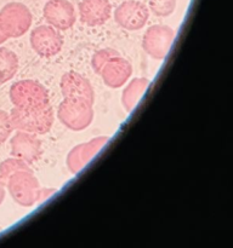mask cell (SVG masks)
<instances>
[{
	"instance_id": "cell-1",
	"label": "cell",
	"mask_w": 233,
	"mask_h": 248,
	"mask_svg": "<svg viewBox=\"0 0 233 248\" xmlns=\"http://www.w3.org/2000/svg\"><path fill=\"white\" fill-rule=\"evenodd\" d=\"M14 130L24 131L33 135H46L52 128L55 115L52 107H35V108H12L10 113Z\"/></svg>"
},
{
	"instance_id": "cell-2",
	"label": "cell",
	"mask_w": 233,
	"mask_h": 248,
	"mask_svg": "<svg viewBox=\"0 0 233 248\" xmlns=\"http://www.w3.org/2000/svg\"><path fill=\"white\" fill-rule=\"evenodd\" d=\"M10 101L15 108L27 109L50 106L48 89L35 80H19L12 84L9 91Z\"/></svg>"
},
{
	"instance_id": "cell-3",
	"label": "cell",
	"mask_w": 233,
	"mask_h": 248,
	"mask_svg": "<svg viewBox=\"0 0 233 248\" xmlns=\"http://www.w3.org/2000/svg\"><path fill=\"white\" fill-rule=\"evenodd\" d=\"M61 124L72 131H83L94 120V104L84 99L65 98L57 110Z\"/></svg>"
},
{
	"instance_id": "cell-4",
	"label": "cell",
	"mask_w": 233,
	"mask_h": 248,
	"mask_svg": "<svg viewBox=\"0 0 233 248\" xmlns=\"http://www.w3.org/2000/svg\"><path fill=\"white\" fill-rule=\"evenodd\" d=\"M33 16L28 7L22 2H9L0 10V26L10 38H19L29 31Z\"/></svg>"
},
{
	"instance_id": "cell-5",
	"label": "cell",
	"mask_w": 233,
	"mask_h": 248,
	"mask_svg": "<svg viewBox=\"0 0 233 248\" xmlns=\"http://www.w3.org/2000/svg\"><path fill=\"white\" fill-rule=\"evenodd\" d=\"M5 184L11 198L19 206L32 207L36 203V195L40 186L32 170H23L11 174Z\"/></svg>"
},
{
	"instance_id": "cell-6",
	"label": "cell",
	"mask_w": 233,
	"mask_h": 248,
	"mask_svg": "<svg viewBox=\"0 0 233 248\" xmlns=\"http://www.w3.org/2000/svg\"><path fill=\"white\" fill-rule=\"evenodd\" d=\"M174 29L164 24H155L146 31L142 39V47L148 56L154 60L166 58L175 40Z\"/></svg>"
},
{
	"instance_id": "cell-7",
	"label": "cell",
	"mask_w": 233,
	"mask_h": 248,
	"mask_svg": "<svg viewBox=\"0 0 233 248\" xmlns=\"http://www.w3.org/2000/svg\"><path fill=\"white\" fill-rule=\"evenodd\" d=\"M29 40L36 55L43 58L55 57L63 47V38L60 34V31L49 24H43L34 28Z\"/></svg>"
},
{
	"instance_id": "cell-8",
	"label": "cell",
	"mask_w": 233,
	"mask_h": 248,
	"mask_svg": "<svg viewBox=\"0 0 233 248\" xmlns=\"http://www.w3.org/2000/svg\"><path fill=\"white\" fill-rule=\"evenodd\" d=\"M150 18V10L143 2L128 0L119 5L114 11V19L126 31H140Z\"/></svg>"
},
{
	"instance_id": "cell-9",
	"label": "cell",
	"mask_w": 233,
	"mask_h": 248,
	"mask_svg": "<svg viewBox=\"0 0 233 248\" xmlns=\"http://www.w3.org/2000/svg\"><path fill=\"white\" fill-rule=\"evenodd\" d=\"M108 140L109 138L107 136H99V137L90 140L89 142L75 145L68 153L67 159H66V165H67L70 173H79L101 152V149L108 143Z\"/></svg>"
},
{
	"instance_id": "cell-10",
	"label": "cell",
	"mask_w": 233,
	"mask_h": 248,
	"mask_svg": "<svg viewBox=\"0 0 233 248\" xmlns=\"http://www.w3.org/2000/svg\"><path fill=\"white\" fill-rule=\"evenodd\" d=\"M43 14L46 23L57 31H68L77 21L74 6L68 0H49Z\"/></svg>"
},
{
	"instance_id": "cell-11",
	"label": "cell",
	"mask_w": 233,
	"mask_h": 248,
	"mask_svg": "<svg viewBox=\"0 0 233 248\" xmlns=\"http://www.w3.org/2000/svg\"><path fill=\"white\" fill-rule=\"evenodd\" d=\"M11 144V155L14 157L22 160L26 164H35L43 155L41 142L36 135L17 131L10 140Z\"/></svg>"
},
{
	"instance_id": "cell-12",
	"label": "cell",
	"mask_w": 233,
	"mask_h": 248,
	"mask_svg": "<svg viewBox=\"0 0 233 248\" xmlns=\"http://www.w3.org/2000/svg\"><path fill=\"white\" fill-rule=\"evenodd\" d=\"M60 87L65 98L84 99L91 104L95 103V91L91 82L79 73H65L61 78Z\"/></svg>"
},
{
	"instance_id": "cell-13",
	"label": "cell",
	"mask_w": 233,
	"mask_h": 248,
	"mask_svg": "<svg viewBox=\"0 0 233 248\" xmlns=\"http://www.w3.org/2000/svg\"><path fill=\"white\" fill-rule=\"evenodd\" d=\"M99 75H101L104 85L111 89H119L126 84L133 75V65L126 58L120 55L107 61L101 68Z\"/></svg>"
},
{
	"instance_id": "cell-14",
	"label": "cell",
	"mask_w": 233,
	"mask_h": 248,
	"mask_svg": "<svg viewBox=\"0 0 233 248\" xmlns=\"http://www.w3.org/2000/svg\"><path fill=\"white\" fill-rule=\"evenodd\" d=\"M112 15L109 0H82L79 2L80 21L89 27H99L106 23Z\"/></svg>"
},
{
	"instance_id": "cell-15",
	"label": "cell",
	"mask_w": 233,
	"mask_h": 248,
	"mask_svg": "<svg viewBox=\"0 0 233 248\" xmlns=\"http://www.w3.org/2000/svg\"><path fill=\"white\" fill-rule=\"evenodd\" d=\"M150 81L147 78H135L124 89L121 94V104L126 113H131L137 107L138 102L150 87Z\"/></svg>"
},
{
	"instance_id": "cell-16",
	"label": "cell",
	"mask_w": 233,
	"mask_h": 248,
	"mask_svg": "<svg viewBox=\"0 0 233 248\" xmlns=\"http://www.w3.org/2000/svg\"><path fill=\"white\" fill-rule=\"evenodd\" d=\"M19 61L16 53L10 48L0 47V85L5 84L16 75Z\"/></svg>"
},
{
	"instance_id": "cell-17",
	"label": "cell",
	"mask_w": 233,
	"mask_h": 248,
	"mask_svg": "<svg viewBox=\"0 0 233 248\" xmlns=\"http://www.w3.org/2000/svg\"><path fill=\"white\" fill-rule=\"evenodd\" d=\"M23 170H32L28 164H26L22 160L17 159V157H9V159L4 160L0 164V178L4 182L9 178L11 174L16 173L18 171H23Z\"/></svg>"
},
{
	"instance_id": "cell-18",
	"label": "cell",
	"mask_w": 233,
	"mask_h": 248,
	"mask_svg": "<svg viewBox=\"0 0 233 248\" xmlns=\"http://www.w3.org/2000/svg\"><path fill=\"white\" fill-rule=\"evenodd\" d=\"M150 9L155 16L167 17L174 14L176 0H150Z\"/></svg>"
},
{
	"instance_id": "cell-19",
	"label": "cell",
	"mask_w": 233,
	"mask_h": 248,
	"mask_svg": "<svg viewBox=\"0 0 233 248\" xmlns=\"http://www.w3.org/2000/svg\"><path fill=\"white\" fill-rule=\"evenodd\" d=\"M119 55H120V53L112 47L101 48V50L97 51V52L92 56V60H91V65L94 72L96 73V74H99L101 68L106 64L107 61H109L111 58L116 57V56H119Z\"/></svg>"
},
{
	"instance_id": "cell-20",
	"label": "cell",
	"mask_w": 233,
	"mask_h": 248,
	"mask_svg": "<svg viewBox=\"0 0 233 248\" xmlns=\"http://www.w3.org/2000/svg\"><path fill=\"white\" fill-rule=\"evenodd\" d=\"M12 131H14V126L10 119V114L0 109V145L9 140Z\"/></svg>"
},
{
	"instance_id": "cell-21",
	"label": "cell",
	"mask_w": 233,
	"mask_h": 248,
	"mask_svg": "<svg viewBox=\"0 0 233 248\" xmlns=\"http://www.w3.org/2000/svg\"><path fill=\"white\" fill-rule=\"evenodd\" d=\"M56 193L55 188H39L38 195H36V203H41L46 200L48 198L52 196Z\"/></svg>"
},
{
	"instance_id": "cell-22",
	"label": "cell",
	"mask_w": 233,
	"mask_h": 248,
	"mask_svg": "<svg viewBox=\"0 0 233 248\" xmlns=\"http://www.w3.org/2000/svg\"><path fill=\"white\" fill-rule=\"evenodd\" d=\"M5 193H6V184H5V182L0 178V205H1L2 201H4Z\"/></svg>"
},
{
	"instance_id": "cell-23",
	"label": "cell",
	"mask_w": 233,
	"mask_h": 248,
	"mask_svg": "<svg viewBox=\"0 0 233 248\" xmlns=\"http://www.w3.org/2000/svg\"><path fill=\"white\" fill-rule=\"evenodd\" d=\"M6 40H7L6 35H5V34H4L1 26H0V45H1V44H4Z\"/></svg>"
},
{
	"instance_id": "cell-24",
	"label": "cell",
	"mask_w": 233,
	"mask_h": 248,
	"mask_svg": "<svg viewBox=\"0 0 233 248\" xmlns=\"http://www.w3.org/2000/svg\"><path fill=\"white\" fill-rule=\"evenodd\" d=\"M0 232H1V228H0Z\"/></svg>"
}]
</instances>
